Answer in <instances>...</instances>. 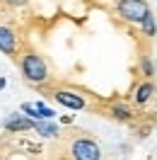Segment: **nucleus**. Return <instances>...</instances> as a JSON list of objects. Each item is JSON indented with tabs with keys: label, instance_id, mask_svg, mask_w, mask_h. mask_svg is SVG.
Returning a JSON list of instances; mask_svg holds the SVG:
<instances>
[{
	"label": "nucleus",
	"instance_id": "7",
	"mask_svg": "<svg viewBox=\"0 0 157 160\" xmlns=\"http://www.w3.org/2000/svg\"><path fill=\"white\" fill-rule=\"evenodd\" d=\"M152 95H155V85H152V82H143V85L138 88V92H136V102L138 104H145Z\"/></svg>",
	"mask_w": 157,
	"mask_h": 160
},
{
	"label": "nucleus",
	"instance_id": "3",
	"mask_svg": "<svg viewBox=\"0 0 157 160\" xmlns=\"http://www.w3.org/2000/svg\"><path fill=\"white\" fill-rule=\"evenodd\" d=\"M73 160H102V148L92 138H78L70 146Z\"/></svg>",
	"mask_w": 157,
	"mask_h": 160
},
{
	"label": "nucleus",
	"instance_id": "11",
	"mask_svg": "<svg viewBox=\"0 0 157 160\" xmlns=\"http://www.w3.org/2000/svg\"><path fill=\"white\" fill-rule=\"evenodd\" d=\"M114 114H116L118 119H128V117H131V109H128L126 104H116V107H114Z\"/></svg>",
	"mask_w": 157,
	"mask_h": 160
},
{
	"label": "nucleus",
	"instance_id": "2",
	"mask_svg": "<svg viewBox=\"0 0 157 160\" xmlns=\"http://www.w3.org/2000/svg\"><path fill=\"white\" fill-rule=\"evenodd\" d=\"M116 10L126 22H133V24H140L150 15V8L145 0H118Z\"/></svg>",
	"mask_w": 157,
	"mask_h": 160
},
{
	"label": "nucleus",
	"instance_id": "13",
	"mask_svg": "<svg viewBox=\"0 0 157 160\" xmlns=\"http://www.w3.org/2000/svg\"><path fill=\"white\" fill-rule=\"evenodd\" d=\"M5 2H10L12 8H22V5H27L29 0H5Z\"/></svg>",
	"mask_w": 157,
	"mask_h": 160
},
{
	"label": "nucleus",
	"instance_id": "8",
	"mask_svg": "<svg viewBox=\"0 0 157 160\" xmlns=\"http://www.w3.org/2000/svg\"><path fill=\"white\" fill-rule=\"evenodd\" d=\"M34 129L39 131L41 136H46V138L58 136V126H56V124H49V121H34Z\"/></svg>",
	"mask_w": 157,
	"mask_h": 160
},
{
	"label": "nucleus",
	"instance_id": "15",
	"mask_svg": "<svg viewBox=\"0 0 157 160\" xmlns=\"http://www.w3.org/2000/svg\"><path fill=\"white\" fill-rule=\"evenodd\" d=\"M2 85H5V80H2V78H0V88H2Z\"/></svg>",
	"mask_w": 157,
	"mask_h": 160
},
{
	"label": "nucleus",
	"instance_id": "1",
	"mask_svg": "<svg viewBox=\"0 0 157 160\" xmlns=\"http://www.w3.org/2000/svg\"><path fill=\"white\" fill-rule=\"evenodd\" d=\"M20 68H22V75L29 80V82H44V80L49 78V66H46V61L41 58L39 53H34V51H27V53H24Z\"/></svg>",
	"mask_w": 157,
	"mask_h": 160
},
{
	"label": "nucleus",
	"instance_id": "14",
	"mask_svg": "<svg viewBox=\"0 0 157 160\" xmlns=\"http://www.w3.org/2000/svg\"><path fill=\"white\" fill-rule=\"evenodd\" d=\"M143 70L150 75V73H152V63H150V61H143Z\"/></svg>",
	"mask_w": 157,
	"mask_h": 160
},
{
	"label": "nucleus",
	"instance_id": "5",
	"mask_svg": "<svg viewBox=\"0 0 157 160\" xmlns=\"http://www.w3.org/2000/svg\"><path fill=\"white\" fill-rule=\"evenodd\" d=\"M0 51L7 56H15L17 51V34L10 27H0Z\"/></svg>",
	"mask_w": 157,
	"mask_h": 160
},
{
	"label": "nucleus",
	"instance_id": "4",
	"mask_svg": "<svg viewBox=\"0 0 157 160\" xmlns=\"http://www.w3.org/2000/svg\"><path fill=\"white\" fill-rule=\"evenodd\" d=\"M53 97H56L58 104L68 107V109H85V100L80 95H75V92H70V90H56Z\"/></svg>",
	"mask_w": 157,
	"mask_h": 160
},
{
	"label": "nucleus",
	"instance_id": "12",
	"mask_svg": "<svg viewBox=\"0 0 157 160\" xmlns=\"http://www.w3.org/2000/svg\"><path fill=\"white\" fill-rule=\"evenodd\" d=\"M22 112H27L31 119H41V117H39V109H36L34 104H27V102H24V104H22Z\"/></svg>",
	"mask_w": 157,
	"mask_h": 160
},
{
	"label": "nucleus",
	"instance_id": "9",
	"mask_svg": "<svg viewBox=\"0 0 157 160\" xmlns=\"http://www.w3.org/2000/svg\"><path fill=\"white\" fill-rule=\"evenodd\" d=\"M140 24H143V32H145L147 37H155V32H157V22H155V15H152V12H150L145 20L140 22Z\"/></svg>",
	"mask_w": 157,
	"mask_h": 160
},
{
	"label": "nucleus",
	"instance_id": "6",
	"mask_svg": "<svg viewBox=\"0 0 157 160\" xmlns=\"http://www.w3.org/2000/svg\"><path fill=\"white\" fill-rule=\"evenodd\" d=\"M5 129L7 131H29V129H34V121L22 119V117H12V119L5 121Z\"/></svg>",
	"mask_w": 157,
	"mask_h": 160
},
{
	"label": "nucleus",
	"instance_id": "10",
	"mask_svg": "<svg viewBox=\"0 0 157 160\" xmlns=\"http://www.w3.org/2000/svg\"><path fill=\"white\" fill-rule=\"evenodd\" d=\"M34 107L39 109V117H41V119H51V117H53V109H51V107H46L44 102H36Z\"/></svg>",
	"mask_w": 157,
	"mask_h": 160
}]
</instances>
